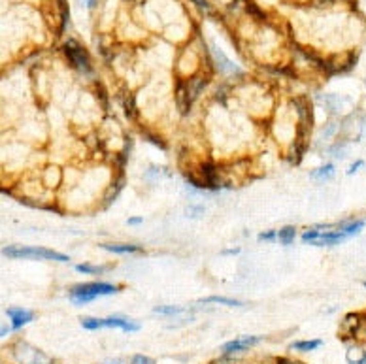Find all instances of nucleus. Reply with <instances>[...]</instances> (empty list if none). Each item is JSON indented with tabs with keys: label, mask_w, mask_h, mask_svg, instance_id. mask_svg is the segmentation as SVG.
Wrapping results in <instances>:
<instances>
[{
	"label": "nucleus",
	"mask_w": 366,
	"mask_h": 364,
	"mask_svg": "<svg viewBox=\"0 0 366 364\" xmlns=\"http://www.w3.org/2000/svg\"><path fill=\"white\" fill-rule=\"evenodd\" d=\"M4 257L10 259H38V260H59V262H68V255L57 253L51 249L44 247H19V245H10L2 249Z\"/></svg>",
	"instance_id": "nucleus-1"
},
{
	"label": "nucleus",
	"mask_w": 366,
	"mask_h": 364,
	"mask_svg": "<svg viewBox=\"0 0 366 364\" xmlns=\"http://www.w3.org/2000/svg\"><path fill=\"white\" fill-rule=\"evenodd\" d=\"M117 287L111 283H83L76 285L70 291V298L74 304H87V302L94 300L97 296H108L117 293Z\"/></svg>",
	"instance_id": "nucleus-2"
},
{
	"label": "nucleus",
	"mask_w": 366,
	"mask_h": 364,
	"mask_svg": "<svg viewBox=\"0 0 366 364\" xmlns=\"http://www.w3.org/2000/svg\"><path fill=\"white\" fill-rule=\"evenodd\" d=\"M64 53H66V57L70 59V63L74 64L78 70H82V72H89V70H91L87 53L83 51L82 46H78L74 40L66 42V46H64Z\"/></svg>",
	"instance_id": "nucleus-3"
},
{
	"label": "nucleus",
	"mask_w": 366,
	"mask_h": 364,
	"mask_svg": "<svg viewBox=\"0 0 366 364\" xmlns=\"http://www.w3.org/2000/svg\"><path fill=\"white\" fill-rule=\"evenodd\" d=\"M211 55H214V59H215V66H217V70H221L223 74H234V75L242 74V70H240L217 46H211Z\"/></svg>",
	"instance_id": "nucleus-4"
},
{
	"label": "nucleus",
	"mask_w": 366,
	"mask_h": 364,
	"mask_svg": "<svg viewBox=\"0 0 366 364\" xmlns=\"http://www.w3.org/2000/svg\"><path fill=\"white\" fill-rule=\"evenodd\" d=\"M257 343H259V338H255V336H245V338H240V340L227 341L225 346H221V351L225 353V355H230V353L245 351V349H249V347L257 346Z\"/></svg>",
	"instance_id": "nucleus-5"
},
{
	"label": "nucleus",
	"mask_w": 366,
	"mask_h": 364,
	"mask_svg": "<svg viewBox=\"0 0 366 364\" xmlns=\"http://www.w3.org/2000/svg\"><path fill=\"white\" fill-rule=\"evenodd\" d=\"M8 317L12 319L13 323V329H21L23 324L30 323L32 317H34V313L29 312V310H21V308H12V310H8Z\"/></svg>",
	"instance_id": "nucleus-6"
},
{
	"label": "nucleus",
	"mask_w": 366,
	"mask_h": 364,
	"mask_svg": "<svg viewBox=\"0 0 366 364\" xmlns=\"http://www.w3.org/2000/svg\"><path fill=\"white\" fill-rule=\"evenodd\" d=\"M104 327H111V329H121V330H125V332H136V330L140 329L138 323H132L130 319L117 317V315L104 319Z\"/></svg>",
	"instance_id": "nucleus-7"
},
{
	"label": "nucleus",
	"mask_w": 366,
	"mask_h": 364,
	"mask_svg": "<svg viewBox=\"0 0 366 364\" xmlns=\"http://www.w3.org/2000/svg\"><path fill=\"white\" fill-rule=\"evenodd\" d=\"M345 234H343L340 228L338 231H334V232H331V231H326V232H323L317 240L314 242V245H336V243H340V242H343L345 240Z\"/></svg>",
	"instance_id": "nucleus-8"
},
{
	"label": "nucleus",
	"mask_w": 366,
	"mask_h": 364,
	"mask_svg": "<svg viewBox=\"0 0 366 364\" xmlns=\"http://www.w3.org/2000/svg\"><path fill=\"white\" fill-rule=\"evenodd\" d=\"M102 247L111 253H138V245H130V243H102Z\"/></svg>",
	"instance_id": "nucleus-9"
},
{
	"label": "nucleus",
	"mask_w": 366,
	"mask_h": 364,
	"mask_svg": "<svg viewBox=\"0 0 366 364\" xmlns=\"http://www.w3.org/2000/svg\"><path fill=\"white\" fill-rule=\"evenodd\" d=\"M200 304H223V306H242L240 300L234 298H225V296H206L200 300Z\"/></svg>",
	"instance_id": "nucleus-10"
},
{
	"label": "nucleus",
	"mask_w": 366,
	"mask_h": 364,
	"mask_svg": "<svg viewBox=\"0 0 366 364\" xmlns=\"http://www.w3.org/2000/svg\"><path fill=\"white\" fill-rule=\"evenodd\" d=\"M362 226H364V221H349V223L340 225L338 228L349 238V236H353V234H359V232L362 231Z\"/></svg>",
	"instance_id": "nucleus-11"
},
{
	"label": "nucleus",
	"mask_w": 366,
	"mask_h": 364,
	"mask_svg": "<svg viewBox=\"0 0 366 364\" xmlns=\"http://www.w3.org/2000/svg\"><path fill=\"white\" fill-rule=\"evenodd\" d=\"M206 85V80H202V78H195V80L187 85V93L191 94V99H197L198 93L202 91V87Z\"/></svg>",
	"instance_id": "nucleus-12"
},
{
	"label": "nucleus",
	"mask_w": 366,
	"mask_h": 364,
	"mask_svg": "<svg viewBox=\"0 0 366 364\" xmlns=\"http://www.w3.org/2000/svg\"><path fill=\"white\" fill-rule=\"evenodd\" d=\"M295 234H297V231H295L293 226H285V228H281V231L278 232V240L287 245V243H291L295 240Z\"/></svg>",
	"instance_id": "nucleus-13"
},
{
	"label": "nucleus",
	"mask_w": 366,
	"mask_h": 364,
	"mask_svg": "<svg viewBox=\"0 0 366 364\" xmlns=\"http://www.w3.org/2000/svg\"><path fill=\"white\" fill-rule=\"evenodd\" d=\"M332 176H334V166H332V164L317 168V170L312 174V178H315V179H329V178H332Z\"/></svg>",
	"instance_id": "nucleus-14"
},
{
	"label": "nucleus",
	"mask_w": 366,
	"mask_h": 364,
	"mask_svg": "<svg viewBox=\"0 0 366 364\" xmlns=\"http://www.w3.org/2000/svg\"><path fill=\"white\" fill-rule=\"evenodd\" d=\"M321 346V340H310V341H297L293 343V349H298V351H312L315 347Z\"/></svg>",
	"instance_id": "nucleus-15"
},
{
	"label": "nucleus",
	"mask_w": 366,
	"mask_h": 364,
	"mask_svg": "<svg viewBox=\"0 0 366 364\" xmlns=\"http://www.w3.org/2000/svg\"><path fill=\"white\" fill-rule=\"evenodd\" d=\"M82 327H83V329H87V330H99V329H102V327H104V319H91V317H87V319H83V321H82Z\"/></svg>",
	"instance_id": "nucleus-16"
},
{
	"label": "nucleus",
	"mask_w": 366,
	"mask_h": 364,
	"mask_svg": "<svg viewBox=\"0 0 366 364\" xmlns=\"http://www.w3.org/2000/svg\"><path fill=\"white\" fill-rule=\"evenodd\" d=\"M159 315H178V313L183 312V308H176V306H159L153 310Z\"/></svg>",
	"instance_id": "nucleus-17"
},
{
	"label": "nucleus",
	"mask_w": 366,
	"mask_h": 364,
	"mask_svg": "<svg viewBox=\"0 0 366 364\" xmlns=\"http://www.w3.org/2000/svg\"><path fill=\"white\" fill-rule=\"evenodd\" d=\"M357 324H359V317H357V315H348L342 327H343V330H348L349 334H353L355 330H357Z\"/></svg>",
	"instance_id": "nucleus-18"
},
{
	"label": "nucleus",
	"mask_w": 366,
	"mask_h": 364,
	"mask_svg": "<svg viewBox=\"0 0 366 364\" xmlns=\"http://www.w3.org/2000/svg\"><path fill=\"white\" fill-rule=\"evenodd\" d=\"M78 272L82 274H102L104 272V266H93V264H78L76 266Z\"/></svg>",
	"instance_id": "nucleus-19"
},
{
	"label": "nucleus",
	"mask_w": 366,
	"mask_h": 364,
	"mask_svg": "<svg viewBox=\"0 0 366 364\" xmlns=\"http://www.w3.org/2000/svg\"><path fill=\"white\" fill-rule=\"evenodd\" d=\"M130 364H155V360L149 357H145V355H134Z\"/></svg>",
	"instance_id": "nucleus-20"
},
{
	"label": "nucleus",
	"mask_w": 366,
	"mask_h": 364,
	"mask_svg": "<svg viewBox=\"0 0 366 364\" xmlns=\"http://www.w3.org/2000/svg\"><path fill=\"white\" fill-rule=\"evenodd\" d=\"M336 130H338V123H329L325 130L321 132V138H329V136H332V134L336 132Z\"/></svg>",
	"instance_id": "nucleus-21"
},
{
	"label": "nucleus",
	"mask_w": 366,
	"mask_h": 364,
	"mask_svg": "<svg viewBox=\"0 0 366 364\" xmlns=\"http://www.w3.org/2000/svg\"><path fill=\"white\" fill-rule=\"evenodd\" d=\"M331 151H332L331 155L334 157V159H343V157H345V153H343V151H345V147H343V145H334Z\"/></svg>",
	"instance_id": "nucleus-22"
},
{
	"label": "nucleus",
	"mask_w": 366,
	"mask_h": 364,
	"mask_svg": "<svg viewBox=\"0 0 366 364\" xmlns=\"http://www.w3.org/2000/svg\"><path fill=\"white\" fill-rule=\"evenodd\" d=\"M362 166H364V162H362V161L353 162V164H351V166L348 168V176H353V174H357Z\"/></svg>",
	"instance_id": "nucleus-23"
},
{
	"label": "nucleus",
	"mask_w": 366,
	"mask_h": 364,
	"mask_svg": "<svg viewBox=\"0 0 366 364\" xmlns=\"http://www.w3.org/2000/svg\"><path fill=\"white\" fill-rule=\"evenodd\" d=\"M187 212H189V215H191V217H198L200 214H204L202 208H189Z\"/></svg>",
	"instance_id": "nucleus-24"
},
{
	"label": "nucleus",
	"mask_w": 366,
	"mask_h": 364,
	"mask_svg": "<svg viewBox=\"0 0 366 364\" xmlns=\"http://www.w3.org/2000/svg\"><path fill=\"white\" fill-rule=\"evenodd\" d=\"M274 238H276V232H264L259 236V240H274Z\"/></svg>",
	"instance_id": "nucleus-25"
},
{
	"label": "nucleus",
	"mask_w": 366,
	"mask_h": 364,
	"mask_svg": "<svg viewBox=\"0 0 366 364\" xmlns=\"http://www.w3.org/2000/svg\"><path fill=\"white\" fill-rule=\"evenodd\" d=\"M351 364H366V355H362L359 360H351Z\"/></svg>",
	"instance_id": "nucleus-26"
},
{
	"label": "nucleus",
	"mask_w": 366,
	"mask_h": 364,
	"mask_svg": "<svg viewBox=\"0 0 366 364\" xmlns=\"http://www.w3.org/2000/svg\"><path fill=\"white\" fill-rule=\"evenodd\" d=\"M197 6H202V8H208V4H206V0H192Z\"/></svg>",
	"instance_id": "nucleus-27"
},
{
	"label": "nucleus",
	"mask_w": 366,
	"mask_h": 364,
	"mask_svg": "<svg viewBox=\"0 0 366 364\" xmlns=\"http://www.w3.org/2000/svg\"><path fill=\"white\" fill-rule=\"evenodd\" d=\"M128 223H130V225H140V223H142V219H140V217H134V219H130Z\"/></svg>",
	"instance_id": "nucleus-28"
},
{
	"label": "nucleus",
	"mask_w": 366,
	"mask_h": 364,
	"mask_svg": "<svg viewBox=\"0 0 366 364\" xmlns=\"http://www.w3.org/2000/svg\"><path fill=\"white\" fill-rule=\"evenodd\" d=\"M10 332V327H2V336H6Z\"/></svg>",
	"instance_id": "nucleus-29"
}]
</instances>
